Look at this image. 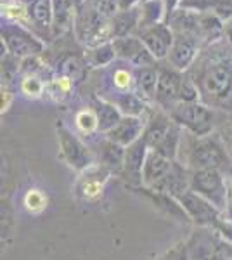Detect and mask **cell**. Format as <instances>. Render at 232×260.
<instances>
[{"label": "cell", "mask_w": 232, "mask_h": 260, "mask_svg": "<svg viewBox=\"0 0 232 260\" xmlns=\"http://www.w3.org/2000/svg\"><path fill=\"white\" fill-rule=\"evenodd\" d=\"M180 163L191 172L217 169L225 175H232V156L223 146L220 137H196L191 134L185 144V158H182Z\"/></svg>", "instance_id": "cell-1"}, {"label": "cell", "mask_w": 232, "mask_h": 260, "mask_svg": "<svg viewBox=\"0 0 232 260\" xmlns=\"http://www.w3.org/2000/svg\"><path fill=\"white\" fill-rule=\"evenodd\" d=\"M197 85L201 98L220 110H232V61L220 59L203 71Z\"/></svg>", "instance_id": "cell-2"}, {"label": "cell", "mask_w": 232, "mask_h": 260, "mask_svg": "<svg viewBox=\"0 0 232 260\" xmlns=\"http://www.w3.org/2000/svg\"><path fill=\"white\" fill-rule=\"evenodd\" d=\"M144 139L149 149L163 154L168 160H177L180 151V142H182V130L172 116L156 113L147 121Z\"/></svg>", "instance_id": "cell-3"}, {"label": "cell", "mask_w": 232, "mask_h": 260, "mask_svg": "<svg viewBox=\"0 0 232 260\" xmlns=\"http://www.w3.org/2000/svg\"><path fill=\"white\" fill-rule=\"evenodd\" d=\"M56 132H57V142H59V158H61L70 169L82 174V172H85L90 169V167L95 165L97 160H95L94 153H92L62 121H57L56 123Z\"/></svg>", "instance_id": "cell-4"}, {"label": "cell", "mask_w": 232, "mask_h": 260, "mask_svg": "<svg viewBox=\"0 0 232 260\" xmlns=\"http://www.w3.org/2000/svg\"><path fill=\"white\" fill-rule=\"evenodd\" d=\"M168 113L174 121L196 137H206L213 132L215 115L203 103H179Z\"/></svg>", "instance_id": "cell-5"}, {"label": "cell", "mask_w": 232, "mask_h": 260, "mask_svg": "<svg viewBox=\"0 0 232 260\" xmlns=\"http://www.w3.org/2000/svg\"><path fill=\"white\" fill-rule=\"evenodd\" d=\"M227 175L217 169H201L191 172L189 189L197 192L225 213L227 208Z\"/></svg>", "instance_id": "cell-6"}, {"label": "cell", "mask_w": 232, "mask_h": 260, "mask_svg": "<svg viewBox=\"0 0 232 260\" xmlns=\"http://www.w3.org/2000/svg\"><path fill=\"white\" fill-rule=\"evenodd\" d=\"M175 198L180 201V205H182L184 210L187 212L192 224L200 225V228L215 229L218 222L225 217V213L222 210H218L213 203H210L208 200H205L203 196H200L197 192H194L191 189L184 191L182 194L175 196Z\"/></svg>", "instance_id": "cell-7"}, {"label": "cell", "mask_w": 232, "mask_h": 260, "mask_svg": "<svg viewBox=\"0 0 232 260\" xmlns=\"http://www.w3.org/2000/svg\"><path fill=\"white\" fill-rule=\"evenodd\" d=\"M111 175H113L111 170L106 169L104 165H101V163H95L94 167H90L88 170L80 174L77 184H75V192L83 201L99 200L103 196L106 182Z\"/></svg>", "instance_id": "cell-8"}, {"label": "cell", "mask_w": 232, "mask_h": 260, "mask_svg": "<svg viewBox=\"0 0 232 260\" xmlns=\"http://www.w3.org/2000/svg\"><path fill=\"white\" fill-rule=\"evenodd\" d=\"M2 40L6 42L7 50L18 59H24L29 56H37L42 52L44 44L40 40H37L33 35H29L28 31L21 30L16 26H7L2 28Z\"/></svg>", "instance_id": "cell-9"}, {"label": "cell", "mask_w": 232, "mask_h": 260, "mask_svg": "<svg viewBox=\"0 0 232 260\" xmlns=\"http://www.w3.org/2000/svg\"><path fill=\"white\" fill-rule=\"evenodd\" d=\"M130 189L147 198L158 210H161L164 215L172 217V219H175L177 222H180V224H192L187 212L184 210V207L180 205V201L177 200L175 196L168 194V192L149 189V187H146V186H134V187H130Z\"/></svg>", "instance_id": "cell-10"}, {"label": "cell", "mask_w": 232, "mask_h": 260, "mask_svg": "<svg viewBox=\"0 0 232 260\" xmlns=\"http://www.w3.org/2000/svg\"><path fill=\"white\" fill-rule=\"evenodd\" d=\"M147 151H149V146H147L144 136L125 149V163L123 170H121V177L130 184V187L142 186V169H144Z\"/></svg>", "instance_id": "cell-11"}, {"label": "cell", "mask_w": 232, "mask_h": 260, "mask_svg": "<svg viewBox=\"0 0 232 260\" xmlns=\"http://www.w3.org/2000/svg\"><path fill=\"white\" fill-rule=\"evenodd\" d=\"M139 39L144 42L147 50L153 54L156 59H163V57H168V54H170L175 35L170 26L159 23L154 24V26L144 28V31L141 33Z\"/></svg>", "instance_id": "cell-12"}, {"label": "cell", "mask_w": 232, "mask_h": 260, "mask_svg": "<svg viewBox=\"0 0 232 260\" xmlns=\"http://www.w3.org/2000/svg\"><path fill=\"white\" fill-rule=\"evenodd\" d=\"M184 77L175 70H161L158 77V89H156V103L170 111L175 104H179L180 89H182Z\"/></svg>", "instance_id": "cell-13"}, {"label": "cell", "mask_w": 232, "mask_h": 260, "mask_svg": "<svg viewBox=\"0 0 232 260\" xmlns=\"http://www.w3.org/2000/svg\"><path fill=\"white\" fill-rule=\"evenodd\" d=\"M197 54V37L191 33H177L168 61L175 70H187L196 59Z\"/></svg>", "instance_id": "cell-14"}, {"label": "cell", "mask_w": 232, "mask_h": 260, "mask_svg": "<svg viewBox=\"0 0 232 260\" xmlns=\"http://www.w3.org/2000/svg\"><path fill=\"white\" fill-rule=\"evenodd\" d=\"M174 161L175 160H168V158H164L163 154L156 153L153 149L147 151L144 169H142V186L156 189L163 182V179L170 174Z\"/></svg>", "instance_id": "cell-15"}, {"label": "cell", "mask_w": 232, "mask_h": 260, "mask_svg": "<svg viewBox=\"0 0 232 260\" xmlns=\"http://www.w3.org/2000/svg\"><path fill=\"white\" fill-rule=\"evenodd\" d=\"M147 121L142 118H136V116H123L120 123L116 125L111 132L106 134L109 141L116 142V144L128 148L130 144H134L136 141L141 139L146 132Z\"/></svg>", "instance_id": "cell-16"}, {"label": "cell", "mask_w": 232, "mask_h": 260, "mask_svg": "<svg viewBox=\"0 0 232 260\" xmlns=\"http://www.w3.org/2000/svg\"><path fill=\"white\" fill-rule=\"evenodd\" d=\"M125 149L123 146L116 144V142L109 141L108 137L103 141L101 144V151H99V161L101 165H104L106 169H109L113 174L121 175V170H123V163H125Z\"/></svg>", "instance_id": "cell-17"}, {"label": "cell", "mask_w": 232, "mask_h": 260, "mask_svg": "<svg viewBox=\"0 0 232 260\" xmlns=\"http://www.w3.org/2000/svg\"><path fill=\"white\" fill-rule=\"evenodd\" d=\"M159 73L154 68H139L136 75V94L144 101H156Z\"/></svg>", "instance_id": "cell-18"}, {"label": "cell", "mask_w": 232, "mask_h": 260, "mask_svg": "<svg viewBox=\"0 0 232 260\" xmlns=\"http://www.w3.org/2000/svg\"><path fill=\"white\" fill-rule=\"evenodd\" d=\"M94 110L97 113V118H99V130L104 134L111 132L118 123L123 118V115L113 103H106L103 99H97L94 104Z\"/></svg>", "instance_id": "cell-19"}, {"label": "cell", "mask_w": 232, "mask_h": 260, "mask_svg": "<svg viewBox=\"0 0 232 260\" xmlns=\"http://www.w3.org/2000/svg\"><path fill=\"white\" fill-rule=\"evenodd\" d=\"M113 104L123 116H136V118H141L147 110L146 101L139 98L136 92H121L116 95V101Z\"/></svg>", "instance_id": "cell-20"}, {"label": "cell", "mask_w": 232, "mask_h": 260, "mask_svg": "<svg viewBox=\"0 0 232 260\" xmlns=\"http://www.w3.org/2000/svg\"><path fill=\"white\" fill-rule=\"evenodd\" d=\"M113 47H115L116 57H121V59L132 62L139 54L146 49V45L141 39L128 35V37H120V39L113 40Z\"/></svg>", "instance_id": "cell-21"}, {"label": "cell", "mask_w": 232, "mask_h": 260, "mask_svg": "<svg viewBox=\"0 0 232 260\" xmlns=\"http://www.w3.org/2000/svg\"><path fill=\"white\" fill-rule=\"evenodd\" d=\"M113 31H115V39L120 37H128V33L141 24V12L137 9H128V11H120L113 18Z\"/></svg>", "instance_id": "cell-22"}, {"label": "cell", "mask_w": 232, "mask_h": 260, "mask_svg": "<svg viewBox=\"0 0 232 260\" xmlns=\"http://www.w3.org/2000/svg\"><path fill=\"white\" fill-rule=\"evenodd\" d=\"M29 18L39 26L49 28L54 23V4L52 0H33L28 9Z\"/></svg>", "instance_id": "cell-23"}, {"label": "cell", "mask_w": 232, "mask_h": 260, "mask_svg": "<svg viewBox=\"0 0 232 260\" xmlns=\"http://www.w3.org/2000/svg\"><path fill=\"white\" fill-rule=\"evenodd\" d=\"M23 205L29 215H40L49 207V196L39 187H31L23 196Z\"/></svg>", "instance_id": "cell-24"}, {"label": "cell", "mask_w": 232, "mask_h": 260, "mask_svg": "<svg viewBox=\"0 0 232 260\" xmlns=\"http://www.w3.org/2000/svg\"><path fill=\"white\" fill-rule=\"evenodd\" d=\"M200 30L201 35L206 37V39L217 40L222 37V33H225V26H223V21L217 14L206 12V14H200Z\"/></svg>", "instance_id": "cell-25"}, {"label": "cell", "mask_w": 232, "mask_h": 260, "mask_svg": "<svg viewBox=\"0 0 232 260\" xmlns=\"http://www.w3.org/2000/svg\"><path fill=\"white\" fill-rule=\"evenodd\" d=\"M163 14H164V6L161 0H144V6H142L141 11V24L144 28L159 24Z\"/></svg>", "instance_id": "cell-26"}, {"label": "cell", "mask_w": 232, "mask_h": 260, "mask_svg": "<svg viewBox=\"0 0 232 260\" xmlns=\"http://www.w3.org/2000/svg\"><path fill=\"white\" fill-rule=\"evenodd\" d=\"M75 123H77L78 130L85 136H90L99 130V118H97V113L95 110H80L75 116Z\"/></svg>", "instance_id": "cell-27"}, {"label": "cell", "mask_w": 232, "mask_h": 260, "mask_svg": "<svg viewBox=\"0 0 232 260\" xmlns=\"http://www.w3.org/2000/svg\"><path fill=\"white\" fill-rule=\"evenodd\" d=\"M115 57H116V52H115V47H113V42L103 44V45H99V47H94L90 50V64L94 66V68L109 64Z\"/></svg>", "instance_id": "cell-28"}, {"label": "cell", "mask_w": 232, "mask_h": 260, "mask_svg": "<svg viewBox=\"0 0 232 260\" xmlns=\"http://www.w3.org/2000/svg\"><path fill=\"white\" fill-rule=\"evenodd\" d=\"M21 92H23L26 98H31V99H39L44 95L45 92V83L40 80L37 75H29V77H24L21 80Z\"/></svg>", "instance_id": "cell-29"}, {"label": "cell", "mask_w": 232, "mask_h": 260, "mask_svg": "<svg viewBox=\"0 0 232 260\" xmlns=\"http://www.w3.org/2000/svg\"><path fill=\"white\" fill-rule=\"evenodd\" d=\"M156 260H192L189 253L187 241H179L172 248H168L163 255H159Z\"/></svg>", "instance_id": "cell-30"}, {"label": "cell", "mask_w": 232, "mask_h": 260, "mask_svg": "<svg viewBox=\"0 0 232 260\" xmlns=\"http://www.w3.org/2000/svg\"><path fill=\"white\" fill-rule=\"evenodd\" d=\"M52 4H54V24L59 28H64L71 16L68 0H52Z\"/></svg>", "instance_id": "cell-31"}, {"label": "cell", "mask_w": 232, "mask_h": 260, "mask_svg": "<svg viewBox=\"0 0 232 260\" xmlns=\"http://www.w3.org/2000/svg\"><path fill=\"white\" fill-rule=\"evenodd\" d=\"M62 75H64V77H70L71 80H80L83 75L82 61L77 59V57H68V59L62 62Z\"/></svg>", "instance_id": "cell-32"}, {"label": "cell", "mask_w": 232, "mask_h": 260, "mask_svg": "<svg viewBox=\"0 0 232 260\" xmlns=\"http://www.w3.org/2000/svg\"><path fill=\"white\" fill-rule=\"evenodd\" d=\"M113 83H115V87L118 90L126 92L134 83H136V80L132 78V75H130L128 70L118 68V70H115V73H113Z\"/></svg>", "instance_id": "cell-33"}, {"label": "cell", "mask_w": 232, "mask_h": 260, "mask_svg": "<svg viewBox=\"0 0 232 260\" xmlns=\"http://www.w3.org/2000/svg\"><path fill=\"white\" fill-rule=\"evenodd\" d=\"M222 0H179V4L187 11H210L220 4ZM212 12V11H210Z\"/></svg>", "instance_id": "cell-34"}, {"label": "cell", "mask_w": 232, "mask_h": 260, "mask_svg": "<svg viewBox=\"0 0 232 260\" xmlns=\"http://www.w3.org/2000/svg\"><path fill=\"white\" fill-rule=\"evenodd\" d=\"M95 11L104 18H115L120 11V0H95Z\"/></svg>", "instance_id": "cell-35"}, {"label": "cell", "mask_w": 232, "mask_h": 260, "mask_svg": "<svg viewBox=\"0 0 232 260\" xmlns=\"http://www.w3.org/2000/svg\"><path fill=\"white\" fill-rule=\"evenodd\" d=\"M220 139L223 142V146L227 148V151H229V154L232 156V118L227 121L225 125H223Z\"/></svg>", "instance_id": "cell-36"}, {"label": "cell", "mask_w": 232, "mask_h": 260, "mask_svg": "<svg viewBox=\"0 0 232 260\" xmlns=\"http://www.w3.org/2000/svg\"><path fill=\"white\" fill-rule=\"evenodd\" d=\"M12 101H14V94L7 89V87L2 85V104H0V111L2 113H7L12 104Z\"/></svg>", "instance_id": "cell-37"}, {"label": "cell", "mask_w": 232, "mask_h": 260, "mask_svg": "<svg viewBox=\"0 0 232 260\" xmlns=\"http://www.w3.org/2000/svg\"><path fill=\"white\" fill-rule=\"evenodd\" d=\"M232 177V175H230ZM225 217L232 222V179L227 184V208H225Z\"/></svg>", "instance_id": "cell-38"}, {"label": "cell", "mask_w": 232, "mask_h": 260, "mask_svg": "<svg viewBox=\"0 0 232 260\" xmlns=\"http://www.w3.org/2000/svg\"><path fill=\"white\" fill-rule=\"evenodd\" d=\"M212 260H230V258L227 257V255L220 250V246H215L213 255H212Z\"/></svg>", "instance_id": "cell-39"}, {"label": "cell", "mask_w": 232, "mask_h": 260, "mask_svg": "<svg viewBox=\"0 0 232 260\" xmlns=\"http://www.w3.org/2000/svg\"><path fill=\"white\" fill-rule=\"evenodd\" d=\"M139 2V0H120V9L121 11H128L134 9V6Z\"/></svg>", "instance_id": "cell-40"}, {"label": "cell", "mask_w": 232, "mask_h": 260, "mask_svg": "<svg viewBox=\"0 0 232 260\" xmlns=\"http://www.w3.org/2000/svg\"><path fill=\"white\" fill-rule=\"evenodd\" d=\"M225 33H227V37H229V39L232 40V21H229V23H227V26H225Z\"/></svg>", "instance_id": "cell-41"}, {"label": "cell", "mask_w": 232, "mask_h": 260, "mask_svg": "<svg viewBox=\"0 0 232 260\" xmlns=\"http://www.w3.org/2000/svg\"><path fill=\"white\" fill-rule=\"evenodd\" d=\"M19 2H21V4H24V6H26V4H28V6H31L33 0H19Z\"/></svg>", "instance_id": "cell-42"}]
</instances>
